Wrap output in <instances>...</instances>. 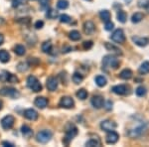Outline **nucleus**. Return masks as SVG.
Returning a JSON list of instances; mask_svg holds the SVG:
<instances>
[{"label":"nucleus","mask_w":149,"mask_h":147,"mask_svg":"<svg viewBox=\"0 0 149 147\" xmlns=\"http://www.w3.org/2000/svg\"><path fill=\"white\" fill-rule=\"evenodd\" d=\"M116 18H117V20H118L120 23H125L126 22V19H127V15H126V13L124 11L120 10V11L117 12Z\"/></svg>","instance_id":"nucleus-30"},{"label":"nucleus","mask_w":149,"mask_h":147,"mask_svg":"<svg viewBox=\"0 0 149 147\" xmlns=\"http://www.w3.org/2000/svg\"><path fill=\"white\" fill-rule=\"evenodd\" d=\"M132 41H133L134 44L139 46V47H145V46L148 45V43H149L148 38L137 37V36H134V37H132Z\"/></svg>","instance_id":"nucleus-16"},{"label":"nucleus","mask_w":149,"mask_h":147,"mask_svg":"<svg viewBox=\"0 0 149 147\" xmlns=\"http://www.w3.org/2000/svg\"><path fill=\"white\" fill-rule=\"evenodd\" d=\"M119 77H120V79H131L132 78L131 70L124 69L123 71L120 72V74H119Z\"/></svg>","instance_id":"nucleus-24"},{"label":"nucleus","mask_w":149,"mask_h":147,"mask_svg":"<svg viewBox=\"0 0 149 147\" xmlns=\"http://www.w3.org/2000/svg\"><path fill=\"white\" fill-rule=\"evenodd\" d=\"M48 100L46 98H44V96H38V98H36L35 100V105L37 107L41 108V109H43V108H45L48 105Z\"/></svg>","instance_id":"nucleus-17"},{"label":"nucleus","mask_w":149,"mask_h":147,"mask_svg":"<svg viewBox=\"0 0 149 147\" xmlns=\"http://www.w3.org/2000/svg\"><path fill=\"white\" fill-rule=\"evenodd\" d=\"M71 21V17L67 14H62L60 15V22L61 23H69Z\"/></svg>","instance_id":"nucleus-40"},{"label":"nucleus","mask_w":149,"mask_h":147,"mask_svg":"<svg viewBox=\"0 0 149 147\" xmlns=\"http://www.w3.org/2000/svg\"><path fill=\"white\" fill-rule=\"evenodd\" d=\"M114 27V24L111 22V21H109V22L105 23V26H104V29L107 31H111L112 29Z\"/></svg>","instance_id":"nucleus-42"},{"label":"nucleus","mask_w":149,"mask_h":147,"mask_svg":"<svg viewBox=\"0 0 149 147\" xmlns=\"http://www.w3.org/2000/svg\"><path fill=\"white\" fill-rule=\"evenodd\" d=\"M14 122H15V119L12 115H6L1 119V126L3 129H10L13 127Z\"/></svg>","instance_id":"nucleus-8"},{"label":"nucleus","mask_w":149,"mask_h":147,"mask_svg":"<svg viewBox=\"0 0 149 147\" xmlns=\"http://www.w3.org/2000/svg\"><path fill=\"white\" fill-rule=\"evenodd\" d=\"M23 114L26 118L29 120H32V121H35V120H37L38 118V112L36 111L35 109H33V108H28V109H26Z\"/></svg>","instance_id":"nucleus-14"},{"label":"nucleus","mask_w":149,"mask_h":147,"mask_svg":"<svg viewBox=\"0 0 149 147\" xmlns=\"http://www.w3.org/2000/svg\"><path fill=\"white\" fill-rule=\"evenodd\" d=\"M24 4H25V0H12V6L14 8H18Z\"/></svg>","instance_id":"nucleus-39"},{"label":"nucleus","mask_w":149,"mask_h":147,"mask_svg":"<svg viewBox=\"0 0 149 147\" xmlns=\"http://www.w3.org/2000/svg\"><path fill=\"white\" fill-rule=\"evenodd\" d=\"M100 128L107 132L112 131V130H114L116 128V123L111 121V120H104V121H102V123H100Z\"/></svg>","instance_id":"nucleus-10"},{"label":"nucleus","mask_w":149,"mask_h":147,"mask_svg":"<svg viewBox=\"0 0 149 147\" xmlns=\"http://www.w3.org/2000/svg\"><path fill=\"white\" fill-rule=\"evenodd\" d=\"M3 42H4V37L2 34H0V45L3 44Z\"/></svg>","instance_id":"nucleus-46"},{"label":"nucleus","mask_w":149,"mask_h":147,"mask_svg":"<svg viewBox=\"0 0 149 147\" xmlns=\"http://www.w3.org/2000/svg\"><path fill=\"white\" fill-rule=\"evenodd\" d=\"M95 84L98 86H104L107 85V79L104 78L103 76H97V78H95Z\"/></svg>","instance_id":"nucleus-32"},{"label":"nucleus","mask_w":149,"mask_h":147,"mask_svg":"<svg viewBox=\"0 0 149 147\" xmlns=\"http://www.w3.org/2000/svg\"><path fill=\"white\" fill-rule=\"evenodd\" d=\"M57 7L59 9H62V10L67 9L69 7V2L67 0H59L57 3Z\"/></svg>","instance_id":"nucleus-34"},{"label":"nucleus","mask_w":149,"mask_h":147,"mask_svg":"<svg viewBox=\"0 0 149 147\" xmlns=\"http://www.w3.org/2000/svg\"><path fill=\"white\" fill-rule=\"evenodd\" d=\"M95 26L93 22H92V21H86V22H85V24H84V31H85L86 35L93 34L95 32Z\"/></svg>","instance_id":"nucleus-18"},{"label":"nucleus","mask_w":149,"mask_h":147,"mask_svg":"<svg viewBox=\"0 0 149 147\" xmlns=\"http://www.w3.org/2000/svg\"><path fill=\"white\" fill-rule=\"evenodd\" d=\"M2 145H5V146H9V147H13L14 145L10 142H7V141H3L2 142Z\"/></svg>","instance_id":"nucleus-45"},{"label":"nucleus","mask_w":149,"mask_h":147,"mask_svg":"<svg viewBox=\"0 0 149 147\" xmlns=\"http://www.w3.org/2000/svg\"><path fill=\"white\" fill-rule=\"evenodd\" d=\"M102 66L103 68L117 69L119 66V61L113 55H107L102 59Z\"/></svg>","instance_id":"nucleus-1"},{"label":"nucleus","mask_w":149,"mask_h":147,"mask_svg":"<svg viewBox=\"0 0 149 147\" xmlns=\"http://www.w3.org/2000/svg\"><path fill=\"white\" fill-rule=\"evenodd\" d=\"M103 103H104V100L100 95H95L92 98V105L95 108H97V109L102 108L103 107Z\"/></svg>","instance_id":"nucleus-13"},{"label":"nucleus","mask_w":149,"mask_h":147,"mask_svg":"<svg viewBox=\"0 0 149 147\" xmlns=\"http://www.w3.org/2000/svg\"><path fill=\"white\" fill-rule=\"evenodd\" d=\"M0 95L9 96V98H19L20 93H19V91L14 88H3L0 90Z\"/></svg>","instance_id":"nucleus-6"},{"label":"nucleus","mask_w":149,"mask_h":147,"mask_svg":"<svg viewBox=\"0 0 149 147\" xmlns=\"http://www.w3.org/2000/svg\"><path fill=\"white\" fill-rule=\"evenodd\" d=\"M86 1H92V0H86Z\"/></svg>","instance_id":"nucleus-49"},{"label":"nucleus","mask_w":149,"mask_h":147,"mask_svg":"<svg viewBox=\"0 0 149 147\" xmlns=\"http://www.w3.org/2000/svg\"><path fill=\"white\" fill-rule=\"evenodd\" d=\"M118 138H119V135L116 133L115 131H109L107 132V135L105 137V140H107V143L109 144H114L118 141Z\"/></svg>","instance_id":"nucleus-12"},{"label":"nucleus","mask_w":149,"mask_h":147,"mask_svg":"<svg viewBox=\"0 0 149 147\" xmlns=\"http://www.w3.org/2000/svg\"><path fill=\"white\" fill-rule=\"evenodd\" d=\"M39 2H40L41 6H42L43 8H45V7L48 6V4H49L50 0H39Z\"/></svg>","instance_id":"nucleus-44"},{"label":"nucleus","mask_w":149,"mask_h":147,"mask_svg":"<svg viewBox=\"0 0 149 147\" xmlns=\"http://www.w3.org/2000/svg\"><path fill=\"white\" fill-rule=\"evenodd\" d=\"M144 130H145V126H144V124H140V125H138V126H136L135 128L129 130L128 135L130 137H132V138H134V137L140 136L141 134L144 132Z\"/></svg>","instance_id":"nucleus-11"},{"label":"nucleus","mask_w":149,"mask_h":147,"mask_svg":"<svg viewBox=\"0 0 149 147\" xmlns=\"http://www.w3.org/2000/svg\"><path fill=\"white\" fill-rule=\"evenodd\" d=\"M86 146L93 147V146H100V140L98 138H91L86 142Z\"/></svg>","instance_id":"nucleus-26"},{"label":"nucleus","mask_w":149,"mask_h":147,"mask_svg":"<svg viewBox=\"0 0 149 147\" xmlns=\"http://www.w3.org/2000/svg\"><path fill=\"white\" fill-rule=\"evenodd\" d=\"M78 134V128L74 126V124H68L66 127V136L63 139V143L65 145H69L70 142L72 141V139Z\"/></svg>","instance_id":"nucleus-2"},{"label":"nucleus","mask_w":149,"mask_h":147,"mask_svg":"<svg viewBox=\"0 0 149 147\" xmlns=\"http://www.w3.org/2000/svg\"><path fill=\"white\" fill-rule=\"evenodd\" d=\"M104 47H105V49H107V51H111V52L115 53V54H121L120 49H118L116 46H114L113 44H111V43L105 42L104 43Z\"/></svg>","instance_id":"nucleus-20"},{"label":"nucleus","mask_w":149,"mask_h":147,"mask_svg":"<svg viewBox=\"0 0 149 147\" xmlns=\"http://www.w3.org/2000/svg\"><path fill=\"white\" fill-rule=\"evenodd\" d=\"M139 73L141 75H146L149 73V62L148 61H145L143 62L142 64L140 65V67H139Z\"/></svg>","instance_id":"nucleus-21"},{"label":"nucleus","mask_w":149,"mask_h":147,"mask_svg":"<svg viewBox=\"0 0 149 147\" xmlns=\"http://www.w3.org/2000/svg\"><path fill=\"white\" fill-rule=\"evenodd\" d=\"M14 52H15V54L18 55V56H23L26 53V49L23 45H16L15 48H14Z\"/></svg>","instance_id":"nucleus-28"},{"label":"nucleus","mask_w":149,"mask_h":147,"mask_svg":"<svg viewBox=\"0 0 149 147\" xmlns=\"http://www.w3.org/2000/svg\"><path fill=\"white\" fill-rule=\"evenodd\" d=\"M10 60V55L6 50H0V62L7 63Z\"/></svg>","instance_id":"nucleus-22"},{"label":"nucleus","mask_w":149,"mask_h":147,"mask_svg":"<svg viewBox=\"0 0 149 147\" xmlns=\"http://www.w3.org/2000/svg\"><path fill=\"white\" fill-rule=\"evenodd\" d=\"M100 17L104 23L110 21V13L107 10H102L100 12Z\"/></svg>","instance_id":"nucleus-25"},{"label":"nucleus","mask_w":149,"mask_h":147,"mask_svg":"<svg viewBox=\"0 0 149 147\" xmlns=\"http://www.w3.org/2000/svg\"><path fill=\"white\" fill-rule=\"evenodd\" d=\"M46 16L50 19H55L59 16V13H58V11L54 10V9H49L46 13Z\"/></svg>","instance_id":"nucleus-35"},{"label":"nucleus","mask_w":149,"mask_h":147,"mask_svg":"<svg viewBox=\"0 0 149 147\" xmlns=\"http://www.w3.org/2000/svg\"><path fill=\"white\" fill-rule=\"evenodd\" d=\"M143 17H144V15L142 13H140V12H136V13H134L133 15H132L131 21L133 23H139L143 19Z\"/></svg>","instance_id":"nucleus-29"},{"label":"nucleus","mask_w":149,"mask_h":147,"mask_svg":"<svg viewBox=\"0 0 149 147\" xmlns=\"http://www.w3.org/2000/svg\"><path fill=\"white\" fill-rule=\"evenodd\" d=\"M43 26H44V22L43 21H37V22L35 23V28L36 29H41V28H43Z\"/></svg>","instance_id":"nucleus-43"},{"label":"nucleus","mask_w":149,"mask_h":147,"mask_svg":"<svg viewBox=\"0 0 149 147\" xmlns=\"http://www.w3.org/2000/svg\"><path fill=\"white\" fill-rule=\"evenodd\" d=\"M0 81L3 82V83H18L19 79L16 76L12 75L11 73L7 71H3L0 73Z\"/></svg>","instance_id":"nucleus-5"},{"label":"nucleus","mask_w":149,"mask_h":147,"mask_svg":"<svg viewBox=\"0 0 149 147\" xmlns=\"http://www.w3.org/2000/svg\"><path fill=\"white\" fill-rule=\"evenodd\" d=\"M81 33L77 30H73L69 33V38L71 39L72 41H79L81 39Z\"/></svg>","instance_id":"nucleus-27"},{"label":"nucleus","mask_w":149,"mask_h":147,"mask_svg":"<svg viewBox=\"0 0 149 147\" xmlns=\"http://www.w3.org/2000/svg\"><path fill=\"white\" fill-rule=\"evenodd\" d=\"M27 86L30 90H32L35 93H39L42 91V85L38 79L34 76H29L27 79Z\"/></svg>","instance_id":"nucleus-3"},{"label":"nucleus","mask_w":149,"mask_h":147,"mask_svg":"<svg viewBox=\"0 0 149 147\" xmlns=\"http://www.w3.org/2000/svg\"><path fill=\"white\" fill-rule=\"evenodd\" d=\"M76 95L79 98H80V100H84L88 98V91H86L85 88H81V90H79L78 91H77Z\"/></svg>","instance_id":"nucleus-33"},{"label":"nucleus","mask_w":149,"mask_h":147,"mask_svg":"<svg viewBox=\"0 0 149 147\" xmlns=\"http://www.w3.org/2000/svg\"><path fill=\"white\" fill-rule=\"evenodd\" d=\"M29 69V65L27 63H19L18 66H17V70L19 72H21V73H24V72H26L27 70Z\"/></svg>","instance_id":"nucleus-37"},{"label":"nucleus","mask_w":149,"mask_h":147,"mask_svg":"<svg viewBox=\"0 0 149 147\" xmlns=\"http://www.w3.org/2000/svg\"><path fill=\"white\" fill-rule=\"evenodd\" d=\"M21 132H22L23 136L26 137V138L31 137V136H32V134H33L32 129H31L29 126H27V125H23V126L21 127Z\"/></svg>","instance_id":"nucleus-23"},{"label":"nucleus","mask_w":149,"mask_h":147,"mask_svg":"<svg viewBox=\"0 0 149 147\" xmlns=\"http://www.w3.org/2000/svg\"><path fill=\"white\" fill-rule=\"evenodd\" d=\"M42 51L44 53H51L52 51V43L50 41H46L42 44Z\"/></svg>","instance_id":"nucleus-31"},{"label":"nucleus","mask_w":149,"mask_h":147,"mask_svg":"<svg viewBox=\"0 0 149 147\" xmlns=\"http://www.w3.org/2000/svg\"><path fill=\"white\" fill-rule=\"evenodd\" d=\"M2 105H3V103H2V102L0 100V110L2 109Z\"/></svg>","instance_id":"nucleus-48"},{"label":"nucleus","mask_w":149,"mask_h":147,"mask_svg":"<svg viewBox=\"0 0 149 147\" xmlns=\"http://www.w3.org/2000/svg\"><path fill=\"white\" fill-rule=\"evenodd\" d=\"M93 46V41H86V42L83 43V47H84V49H86V50L92 49Z\"/></svg>","instance_id":"nucleus-41"},{"label":"nucleus","mask_w":149,"mask_h":147,"mask_svg":"<svg viewBox=\"0 0 149 147\" xmlns=\"http://www.w3.org/2000/svg\"><path fill=\"white\" fill-rule=\"evenodd\" d=\"M84 79V77L81 76V74L79 73H74L73 75V82L74 84H77V85H79V84H81V82H83Z\"/></svg>","instance_id":"nucleus-36"},{"label":"nucleus","mask_w":149,"mask_h":147,"mask_svg":"<svg viewBox=\"0 0 149 147\" xmlns=\"http://www.w3.org/2000/svg\"><path fill=\"white\" fill-rule=\"evenodd\" d=\"M53 136V133L50 130H41L37 133V135H36V139H37L38 142H40V143H48L50 140H51Z\"/></svg>","instance_id":"nucleus-4"},{"label":"nucleus","mask_w":149,"mask_h":147,"mask_svg":"<svg viewBox=\"0 0 149 147\" xmlns=\"http://www.w3.org/2000/svg\"><path fill=\"white\" fill-rule=\"evenodd\" d=\"M110 39L115 43L122 44V43L125 41V35H124V32L121 29H116L111 34V36H110Z\"/></svg>","instance_id":"nucleus-7"},{"label":"nucleus","mask_w":149,"mask_h":147,"mask_svg":"<svg viewBox=\"0 0 149 147\" xmlns=\"http://www.w3.org/2000/svg\"><path fill=\"white\" fill-rule=\"evenodd\" d=\"M60 107L64 108H73L74 105V100L70 96H63L60 100Z\"/></svg>","instance_id":"nucleus-9"},{"label":"nucleus","mask_w":149,"mask_h":147,"mask_svg":"<svg viewBox=\"0 0 149 147\" xmlns=\"http://www.w3.org/2000/svg\"><path fill=\"white\" fill-rule=\"evenodd\" d=\"M111 91L115 95H123L127 93V88H126V86H124V85H118V86H114L113 88H111Z\"/></svg>","instance_id":"nucleus-19"},{"label":"nucleus","mask_w":149,"mask_h":147,"mask_svg":"<svg viewBox=\"0 0 149 147\" xmlns=\"http://www.w3.org/2000/svg\"><path fill=\"white\" fill-rule=\"evenodd\" d=\"M135 93H136V95H137L138 96H144L146 95V93H147V91H146V88L140 86H138V88H136Z\"/></svg>","instance_id":"nucleus-38"},{"label":"nucleus","mask_w":149,"mask_h":147,"mask_svg":"<svg viewBox=\"0 0 149 147\" xmlns=\"http://www.w3.org/2000/svg\"><path fill=\"white\" fill-rule=\"evenodd\" d=\"M46 86H47V88L50 91H55L58 88V79L55 78V77H50V78L47 79Z\"/></svg>","instance_id":"nucleus-15"},{"label":"nucleus","mask_w":149,"mask_h":147,"mask_svg":"<svg viewBox=\"0 0 149 147\" xmlns=\"http://www.w3.org/2000/svg\"><path fill=\"white\" fill-rule=\"evenodd\" d=\"M110 105H112V103L110 102H109V105H107V109H110V108H111V107H110Z\"/></svg>","instance_id":"nucleus-47"}]
</instances>
